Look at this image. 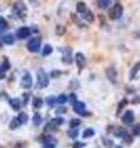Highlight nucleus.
Wrapping results in <instances>:
<instances>
[{"instance_id":"nucleus-19","label":"nucleus","mask_w":140,"mask_h":148,"mask_svg":"<svg viewBox=\"0 0 140 148\" xmlns=\"http://www.w3.org/2000/svg\"><path fill=\"white\" fill-rule=\"evenodd\" d=\"M87 10L86 9V4L84 3V1H79L77 4H76V11L79 12V14H84Z\"/></svg>"},{"instance_id":"nucleus-45","label":"nucleus","mask_w":140,"mask_h":148,"mask_svg":"<svg viewBox=\"0 0 140 148\" xmlns=\"http://www.w3.org/2000/svg\"><path fill=\"white\" fill-rule=\"evenodd\" d=\"M6 77V74L5 72H3V71H0V79H4V78Z\"/></svg>"},{"instance_id":"nucleus-38","label":"nucleus","mask_w":140,"mask_h":148,"mask_svg":"<svg viewBox=\"0 0 140 148\" xmlns=\"http://www.w3.org/2000/svg\"><path fill=\"white\" fill-rule=\"evenodd\" d=\"M62 74H63L62 71H59V69H54V71L50 72V77H52V78H59Z\"/></svg>"},{"instance_id":"nucleus-29","label":"nucleus","mask_w":140,"mask_h":148,"mask_svg":"<svg viewBox=\"0 0 140 148\" xmlns=\"http://www.w3.org/2000/svg\"><path fill=\"white\" fill-rule=\"evenodd\" d=\"M57 128H58V127L55 126L54 123H52V122L49 121V123H47V125H46L44 131H46V132H53V131H55V130H57Z\"/></svg>"},{"instance_id":"nucleus-10","label":"nucleus","mask_w":140,"mask_h":148,"mask_svg":"<svg viewBox=\"0 0 140 148\" xmlns=\"http://www.w3.org/2000/svg\"><path fill=\"white\" fill-rule=\"evenodd\" d=\"M75 63L79 68V71H82V69L86 67V58L81 52H77L75 54Z\"/></svg>"},{"instance_id":"nucleus-1","label":"nucleus","mask_w":140,"mask_h":148,"mask_svg":"<svg viewBox=\"0 0 140 148\" xmlns=\"http://www.w3.org/2000/svg\"><path fill=\"white\" fill-rule=\"evenodd\" d=\"M113 136L117 137V138H122V140L124 142H127L128 145H130V143L133 142V137L129 135L128 131L124 127H120V126L114 127V130H113Z\"/></svg>"},{"instance_id":"nucleus-16","label":"nucleus","mask_w":140,"mask_h":148,"mask_svg":"<svg viewBox=\"0 0 140 148\" xmlns=\"http://www.w3.org/2000/svg\"><path fill=\"white\" fill-rule=\"evenodd\" d=\"M96 4H97V6H99L100 9H106V8H108L111 5L112 1L111 0H97Z\"/></svg>"},{"instance_id":"nucleus-33","label":"nucleus","mask_w":140,"mask_h":148,"mask_svg":"<svg viewBox=\"0 0 140 148\" xmlns=\"http://www.w3.org/2000/svg\"><path fill=\"white\" fill-rule=\"evenodd\" d=\"M50 122L54 123L57 127H59L60 125L64 123V119H63V117H55V119H53V120H50Z\"/></svg>"},{"instance_id":"nucleus-11","label":"nucleus","mask_w":140,"mask_h":148,"mask_svg":"<svg viewBox=\"0 0 140 148\" xmlns=\"http://www.w3.org/2000/svg\"><path fill=\"white\" fill-rule=\"evenodd\" d=\"M21 86L25 88V89H30L32 86V78L29 74V72H25V74L22 75V79H21Z\"/></svg>"},{"instance_id":"nucleus-41","label":"nucleus","mask_w":140,"mask_h":148,"mask_svg":"<svg viewBox=\"0 0 140 148\" xmlns=\"http://www.w3.org/2000/svg\"><path fill=\"white\" fill-rule=\"evenodd\" d=\"M69 100H70V103H71L73 105L76 103L77 99H76V94H75V92H71V94H70V98H69Z\"/></svg>"},{"instance_id":"nucleus-9","label":"nucleus","mask_w":140,"mask_h":148,"mask_svg":"<svg viewBox=\"0 0 140 148\" xmlns=\"http://www.w3.org/2000/svg\"><path fill=\"white\" fill-rule=\"evenodd\" d=\"M106 77L112 84H117V71L114 67H108L106 69Z\"/></svg>"},{"instance_id":"nucleus-36","label":"nucleus","mask_w":140,"mask_h":148,"mask_svg":"<svg viewBox=\"0 0 140 148\" xmlns=\"http://www.w3.org/2000/svg\"><path fill=\"white\" fill-rule=\"evenodd\" d=\"M9 27V25H7V21L5 20L4 17H1L0 16V29H3V30H6Z\"/></svg>"},{"instance_id":"nucleus-13","label":"nucleus","mask_w":140,"mask_h":148,"mask_svg":"<svg viewBox=\"0 0 140 148\" xmlns=\"http://www.w3.org/2000/svg\"><path fill=\"white\" fill-rule=\"evenodd\" d=\"M139 72H140V61L138 63H135L133 66V68L130 69V72H129V80H134L135 78H137Z\"/></svg>"},{"instance_id":"nucleus-32","label":"nucleus","mask_w":140,"mask_h":148,"mask_svg":"<svg viewBox=\"0 0 140 148\" xmlns=\"http://www.w3.org/2000/svg\"><path fill=\"white\" fill-rule=\"evenodd\" d=\"M77 88H80V84H79V80H77V79H73L71 82H70L69 89H71V90H75V89H77Z\"/></svg>"},{"instance_id":"nucleus-5","label":"nucleus","mask_w":140,"mask_h":148,"mask_svg":"<svg viewBox=\"0 0 140 148\" xmlns=\"http://www.w3.org/2000/svg\"><path fill=\"white\" fill-rule=\"evenodd\" d=\"M12 12L15 14L17 17L23 18L26 16V6L23 3H15L14 4V8H12Z\"/></svg>"},{"instance_id":"nucleus-25","label":"nucleus","mask_w":140,"mask_h":148,"mask_svg":"<svg viewBox=\"0 0 140 148\" xmlns=\"http://www.w3.org/2000/svg\"><path fill=\"white\" fill-rule=\"evenodd\" d=\"M93 135H95V130L93 128H86L85 131H84V133H82V137L84 138H90Z\"/></svg>"},{"instance_id":"nucleus-2","label":"nucleus","mask_w":140,"mask_h":148,"mask_svg":"<svg viewBox=\"0 0 140 148\" xmlns=\"http://www.w3.org/2000/svg\"><path fill=\"white\" fill-rule=\"evenodd\" d=\"M123 15V5L120 3H116L108 10V17L111 20H119Z\"/></svg>"},{"instance_id":"nucleus-17","label":"nucleus","mask_w":140,"mask_h":148,"mask_svg":"<svg viewBox=\"0 0 140 148\" xmlns=\"http://www.w3.org/2000/svg\"><path fill=\"white\" fill-rule=\"evenodd\" d=\"M42 105H43V99H41V98H33V100H32V106H33L35 109H41Z\"/></svg>"},{"instance_id":"nucleus-46","label":"nucleus","mask_w":140,"mask_h":148,"mask_svg":"<svg viewBox=\"0 0 140 148\" xmlns=\"http://www.w3.org/2000/svg\"><path fill=\"white\" fill-rule=\"evenodd\" d=\"M15 148H23V146H22V145H16Z\"/></svg>"},{"instance_id":"nucleus-6","label":"nucleus","mask_w":140,"mask_h":148,"mask_svg":"<svg viewBox=\"0 0 140 148\" xmlns=\"http://www.w3.org/2000/svg\"><path fill=\"white\" fill-rule=\"evenodd\" d=\"M85 109H86V105H85V103H82V101H76V103L73 105V110L75 111L76 114L81 115V116H88V115H90V112H86Z\"/></svg>"},{"instance_id":"nucleus-12","label":"nucleus","mask_w":140,"mask_h":148,"mask_svg":"<svg viewBox=\"0 0 140 148\" xmlns=\"http://www.w3.org/2000/svg\"><path fill=\"white\" fill-rule=\"evenodd\" d=\"M31 35V30L29 29V27H20L17 31H16V36L18 37V38H27Z\"/></svg>"},{"instance_id":"nucleus-20","label":"nucleus","mask_w":140,"mask_h":148,"mask_svg":"<svg viewBox=\"0 0 140 148\" xmlns=\"http://www.w3.org/2000/svg\"><path fill=\"white\" fill-rule=\"evenodd\" d=\"M128 104V100L127 99H123V100H120L119 101V105H118V109H117V114L116 115H120L122 114V111H123V109L125 108V105Z\"/></svg>"},{"instance_id":"nucleus-8","label":"nucleus","mask_w":140,"mask_h":148,"mask_svg":"<svg viewBox=\"0 0 140 148\" xmlns=\"http://www.w3.org/2000/svg\"><path fill=\"white\" fill-rule=\"evenodd\" d=\"M134 112L132 110H127V111H124L123 115H122V117H120V120H122V122L125 123V125H132L134 122Z\"/></svg>"},{"instance_id":"nucleus-18","label":"nucleus","mask_w":140,"mask_h":148,"mask_svg":"<svg viewBox=\"0 0 140 148\" xmlns=\"http://www.w3.org/2000/svg\"><path fill=\"white\" fill-rule=\"evenodd\" d=\"M32 122H33L35 126H39V125L42 123V116L39 112H36L33 115V117H32Z\"/></svg>"},{"instance_id":"nucleus-28","label":"nucleus","mask_w":140,"mask_h":148,"mask_svg":"<svg viewBox=\"0 0 140 148\" xmlns=\"http://www.w3.org/2000/svg\"><path fill=\"white\" fill-rule=\"evenodd\" d=\"M46 103L48 104L49 108H53V106L57 104V98H54V96H48V98L46 99Z\"/></svg>"},{"instance_id":"nucleus-31","label":"nucleus","mask_w":140,"mask_h":148,"mask_svg":"<svg viewBox=\"0 0 140 148\" xmlns=\"http://www.w3.org/2000/svg\"><path fill=\"white\" fill-rule=\"evenodd\" d=\"M71 20H73L74 22H75V24H76L79 27H85V25H84L82 22L80 21V18H79V17L75 15V14H71Z\"/></svg>"},{"instance_id":"nucleus-7","label":"nucleus","mask_w":140,"mask_h":148,"mask_svg":"<svg viewBox=\"0 0 140 148\" xmlns=\"http://www.w3.org/2000/svg\"><path fill=\"white\" fill-rule=\"evenodd\" d=\"M60 51L63 52V57H62V61L65 64H71L73 62V58H71V48L70 47H64V48H60Z\"/></svg>"},{"instance_id":"nucleus-37","label":"nucleus","mask_w":140,"mask_h":148,"mask_svg":"<svg viewBox=\"0 0 140 148\" xmlns=\"http://www.w3.org/2000/svg\"><path fill=\"white\" fill-rule=\"evenodd\" d=\"M7 69H10V63H9V61L5 58L3 61V64H1V71L5 72V71H7Z\"/></svg>"},{"instance_id":"nucleus-21","label":"nucleus","mask_w":140,"mask_h":148,"mask_svg":"<svg viewBox=\"0 0 140 148\" xmlns=\"http://www.w3.org/2000/svg\"><path fill=\"white\" fill-rule=\"evenodd\" d=\"M3 41H4V43L5 45H12L14 42H15V37H14V35H5L4 36V38H3Z\"/></svg>"},{"instance_id":"nucleus-14","label":"nucleus","mask_w":140,"mask_h":148,"mask_svg":"<svg viewBox=\"0 0 140 148\" xmlns=\"http://www.w3.org/2000/svg\"><path fill=\"white\" fill-rule=\"evenodd\" d=\"M9 103H10V106H11V109L14 110H20L21 109V106H22V103H21V100L20 99H11V100H9Z\"/></svg>"},{"instance_id":"nucleus-42","label":"nucleus","mask_w":140,"mask_h":148,"mask_svg":"<svg viewBox=\"0 0 140 148\" xmlns=\"http://www.w3.org/2000/svg\"><path fill=\"white\" fill-rule=\"evenodd\" d=\"M85 147V143H82V142H75V143H73V148H84Z\"/></svg>"},{"instance_id":"nucleus-39","label":"nucleus","mask_w":140,"mask_h":148,"mask_svg":"<svg viewBox=\"0 0 140 148\" xmlns=\"http://www.w3.org/2000/svg\"><path fill=\"white\" fill-rule=\"evenodd\" d=\"M67 106H59V108L55 110V114H58V115H63V114H67Z\"/></svg>"},{"instance_id":"nucleus-35","label":"nucleus","mask_w":140,"mask_h":148,"mask_svg":"<svg viewBox=\"0 0 140 148\" xmlns=\"http://www.w3.org/2000/svg\"><path fill=\"white\" fill-rule=\"evenodd\" d=\"M102 141H103V145H105L106 147H108V148H113V141H112V140L103 137V138H102Z\"/></svg>"},{"instance_id":"nucleus-43","label":"nucleus","mask_w":140,"mask_h":148,"mask_svg":"<svg viewBox=\"0 0 140 148\" xmlns=\"http://www.w3.org/2000/svg\"><path fill=\"white\" fill-rule=\"evenodd\" d=\"M29 101V94H23V96H22V105H26V103Z\"/></svg>"},{"instance_id":"nucleus-34","label":"nucleus","mask_w":140,"mask_h":148,"mask_svg":"<svg viewBox=\"0 0 140 148\" xmlns=\"http://www.w3.org/2000/svg\"><path fill=\"white\" fill-rule=\"evenodd\" d=\"M69 133V137L70 138H73V140H75V138L79 136V130L77 128H71L70 131L68 132Z\"/></svg>"},{"instance_id":"nucleus-24","label":"nucleus","mask_w":140,"mask_h":148,"mask_svg":"<svg viewBox=\"0 0 140 148\" xmlns=\"http://www.w3.org/2000/svg\"><path fill=\"white\" fill-rule=\"evenodd\" d=\"M69 125H70V127L71 128H77L81 125V120L80 119H73V120H70Z\"/></svg>"},{"instance_id":"nucleus-40","label":"nucleus","mask_w":140,"mask_h":148,"mask_svg":"<svg viewBox=\"0 0 140 148\" xmlns=\"http://www.w3.org/2000/svg\"><path fill=\"white\" fill-rule=\"evenodd\" d=\"M133 135L134 136H140V125H135L133 127Z\"/></svg>"},{"instance_id":"nucleus-3","label":"nucleus","mask_w":140,"mask_h":148,"mask_svg":"<svg viewBox=\"0 0 140 148\" xmlns=\"http://www.w3.org/2000/svg\"><path fill=\"white\" fill-rule=\"evenodd\" d=\"M49 84V78L47 75V73L43 69H38L37 72V86L38 88H47Z\"/></svg>"},{"instance_id":"nucleus-23","label":"nucleus","mask_w":140,"mask_h":148,"mask_svg":"<svg viewBox=\"0 0 140 148\" xmlns=\"http://www.w3.org/2000/svg\"><path fill=\"white\" fill-rule=\"evenodd\" d=\"M52 52H53V47H52V46H50V45H46L43 47V51H42V56H44V57H46V56H49Z\"/></svg>"},{"instance_id":"nucleus-4","label":"nucleus","mask_w":140,"mask_h":148,"mask_svg":"<svg viewBox=\"0 0 140 148\" xmlns=\"http://www.w3.org/2000/svg\"><path fill=\"white\" fill-rule=\"evenodd\" d=\"M41 48V38L38 37H33L27 42V49L32 53H37Z\"/></svg>"},{"instance_id":"nucleus-15","label":"nucleus","mask_w":140,"mask_h":148,"mask_svg":"<svg viewBox=\"0 0 140 148\" xmlns=\"http://www.w3.org/2000/svg\"><path fill=\"white\" fill-rule=\"evenodd\" d=\"M81 17H82L86 22H92V21H93V18H95V16H93L92 11H90V10H86V11L81 15Z\"/></svg>"},{"instance_id":"nucleus-30","label":"nucleus","mask_w":140,"mask_h":148,"mask_svg":"<svg viewBox=\"0 0 140 148\" xmlns=\"http://www.w3.org/2000/svg\"><path fill=\"white\" fill-rule=\"evenodd\" d=\"M20 122H18V120L17 119H12L11 121H10V125H9V127H10V130H16L18 126H20Z\"/></svg>"},{"instance_id":"nucleus-44","label":"nucleus","mask_w":140,"mask_h":148,"mask_svg":"<svg viewBox=\"0 0 140 148\" xmlns=\"http://www.w3.org/2000/svg\"><path fill=\"white\" fill-rule=\"evenodd\" d=\"M43 148H55L54 143H43Z\"/></svg>"},{"instance_id":"nucleus-26","label":"nucleus","mask_w":140,"mask_h":148,"mask_svg":"<svg viewBox=\"0 0 140 148\" xmlns=\"http://www.w3.org/2000/svg\"><path fill=\"white\" fill-rule=\"evenodd\" d=\"M17 120H18V122H20V123L22 125V123H26L27 121H29V116H27V114L21 112V114H18Z\"/></svg>"},{"instance_id":"nucleus-27","label":"nucleus","mask_w":140,"mask_h":148,"mask_svg":"<svg viewBox=\"0 0 140 148\" xmlns=\"http://www.w3.org/2000/svg\"><path fill=\"white\" fill-rule=\"evenodd\" d=\"M67 100H68V96L65 95V94H60L58 98H57V104H59L60 106H63V104L67 103Z\"/></svg>"},{"instance_id":"nucleus-22","label":"nucleus","mask_w":140,"mask_h":148,"mask_svg":"<svg viewBox=\"0 0 140 148\" xmlns=\"http://www.w3.org/2000/svg\"><path fill=\"white\" fill-rule=\"evenodd\" d=\"M65 32H67L65 26H63V25H57V26H55V34H57L58 36H63Z\"/></svg>"}]
</instances>
